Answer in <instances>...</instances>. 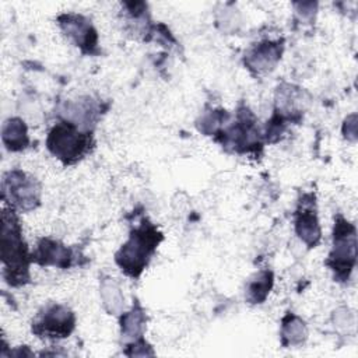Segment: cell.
<instances>
[{
  "instance_id": "cell-1",
  "label": "cell",
  "mask_w": 358,
  "mask_h": 358,
  "mask_svg": "<svg viewBox=\"0 0 358 358\" xmlns=\"http://www.w3.org/2000/svg\"><path fill=\"white\" fill-rule=\"evenodd\" d=\"M1 263L3 277L8 285L20 287L29 281L32 257L22 236V228L15 210L4 207L1 211Z\"/></svg>"
},
{
  "instance_id": "cell-2",
  "label": "cell",
  "mask_w": 358,
  "mask_h": 358,
  "mask_svg": "<svg viewBox=\"0 0 358 358\" xmlns=\"http://www.w3.org/2000/svg\"><path fill=\"white\" fill-rule=\"evenodd\" d=\"M161 241L162 234L157 227L148 220H143L141 224L131 231L127 242L116 252L115 260L126 275L137 278L148 266Z\"/></svg>"
},
{
  "instance_id": "cell-3",
  "label": "cell",
  "mask_w": 358,
  "mask_h": 358,
  "mask_svg": "<svg viewBox=\"0 0 358 358\" xmlns=\"http://www.w3.org/2000/svg\"><path fill=\"white\" fill-rule=\"evenodd\" d=\"M94 145V138L90 130H83L70 120L57 122L49 131L46 147L64 165H73Z\"/></svg>"
},
{
  "instance_id": "cell-4",
  "label": "cell",
  "mask_w": 358,
  "mask_h": 358,
  "mask_svg": "<svg viewBox=\"0 0 358 358\" xmlns=\"http://www.w3.org/2000/svg\"><path fill=\"white\" fill-rule=\"evenodd\" d=\"M1 197L15 211H31L41 204V183L21 169H11L3 175Z\"/></svg>"
},
{
  "instance_id": "cell-5",
  "label": "cell",
  "mask_w": 358,
  "mask_h": 358,
  "mask_svg": "<svg viewBox=\"0 0 358 358\" xmlns=\"http://www.w3.org/2000/svg\"><path fill=\"white\" fill-rule=\"evenodd\" d=\"M357 236L355 228L343 217H337L333 231V249L326 264L338 280H347L355 264Z\"/></svg>"
},
{
  "instance_id": "cell-6",
  "label": "cell",
  "mask_w": 358,
  "mask_h": 358,
  "mask_svg": "<svg viewBox=\"0 0 358 358\" xmlns=\"http://www.w3.org/2000/svg\"><path fill=\"white\" fill-rule=\"evenodd\" d=\"M76 326L74 313L64 305L49 303L32 320V333L41 338H64Z\"/></svg>"
},
{
  "instance_id": "cell-7",
  "label": "cell",
  "mask_w": 358,
  "mask_h": 358,
  "mask_svg": "<svg viewBox=\"0 0 358 358\" xmlns=\"http://www.w3.org/2000/svg\"><path fill=\"white\" fill-rule=\"evenodd\" d=\"M57 22L63 34L80 48L83 53H98V35L88 18L81 14L67 13L59 15Z\"/></svg>"
},
{
  "instance_id": "cell-8",
  "label": "cell",
  "mask_w": 358,
  "mask_h": 358,
  "mask_svg": "<svg viewBox=\"0 0 358 358\" xmlns=\"http://www.w3.org/2000/svg\"><path fill=\"white\" fill-rule=\"evenodd\" d=\"M295 232L309 248H315L320 241V225L312 193L303 194L299 201L295 211Z\"/></svg>"
},
{
  "instance_id": "cell-9",
  "label": "cell",
  "mask_w": 358,
  "mask_h": 358,
  "mask_svg": "<svg viewBox=\"0 0 358 358\" xmlns=\"http://www.w3.org/2000/svg\"><path fill=\"white\" fill-rule=\"evenodd\" d=\"M257 134L253 115L248 109H243L234 126L225 133L224 145H231L239 152L248 151L253 145H260Z\"/></svg>"
},
{
  "instance_id": "cell-10",
  "label": "cell",
  "mask_w": 358,
  "mask_h": 358,
  "mask_svg": "<svg viewBox=\"0 0 358 358\" xmlns=\"http://www.w3.org/2000/svg\"><path fill=\"white\" fill-rule=\"evenodd\" d=\"M282 53V41H263L245 55L246 67L255 74L271 71Z\"/></svg>"
},
{
  "instance_id": "cell-11",
  "label": "cell",
  "mask_w": 358,
  "mask_h": 358,
  "mask_svg": "<svg viewBox=\"0 0 358 358\" xmlns=\"http://www.w3.org/2000/svg\"><path fill=\"white\" fill-rule=\"evenodd\" d=\"M32 262L39 266H55L60 268H69L73 266L74 255L71 249L59 241L43 238L38 242L35 250L31 253Z\"/></svg>"
},
{
  "instance_id": "cell-12",
  "label": "cell",
  "mask_w": 358,
  "mask_h": 358,
  "mask_svg": "<svg viewBox=\"0 0 358 358\" xmlns=\"http://www.w3.org/2000/svg\"><path fill=\"white\" fill-rule=\"evenodd\" d=\"M1 141L8 151L17 152L25 150L29 144L25 122L20 117H8L1 126Z\"/></svg>"
},
{
  "instance_id": "cell-13",
  "label": "cell",
  "mask_w": 358,
  "mask_h": 358,
  "mask_svg": "<svg viewBox=\"0 0 358 358\" xmlns=\"http://www.w3.org/2000/svg\"><path fill=\"white\" fill-rule=\"evenodd\" d=\"M120 329L122 337L124 338L138 340L143 337L145 329V313L137 302L130 312H126L120 316Z\"/></svg>"
},
{
  "instance_id": "cell-14",
  "label": "cell",
  "mask_w": 358,
  "mask_h": 358,
  "mask_svg": "<svg viewBox=\"0 0 358 358\" xmlns=\"http://www.w3.org/2000/svg\"><path fill=\"white\" fill-rule=\"evenodd\" d=\"M308 337V330L302 319L294 313H288L282 319L281 340L284 345H299Z\"/></svg>"
},
{
  "instance_id": "cell-15",
  "label": "cell",
  "mask_w": 358,
  "mask_h": 358,
  "mask_svg": "<svg viewBox=\"0 0 358 358\" xmlns=\"http://www.w3.org/2000/svg\"><path fill=\"white\" fill-rule=\"evenodd\" d=\"M273 287V273L271 271H260L255 275L253 280L249 281L246 288V299L250 303H262L268 295Z\"/></svg>"
},
{
  "instance_id": "cell-16",
  "label": "cell",
  "mask_w": 358,
  "mask_h": 358,
  "mask_svg": "<svg viewBox=\"0 0 358 358\" xmlns=\"http://www.w3.org/2000/svg\"><path fill=\"white\" fill-rule=\"evenodd\" d=\"M101 296H102V303L109 313L119 315L123 312L124 299L120 294L117 284L113 281V278L108 277L101 281Z\"/></svg>"
}]
</instances>
